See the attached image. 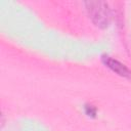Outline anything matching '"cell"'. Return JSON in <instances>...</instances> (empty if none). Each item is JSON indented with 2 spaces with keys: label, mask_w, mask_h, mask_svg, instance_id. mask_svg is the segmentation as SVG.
Here are the masks:
<instances>
[{
  "label": "cell",
  "mask_w": 131,
  "mask_h": 131,
  "mask_svg": "<svg viewBox=\"0 0 131 131\" xmlns=\"http://www.w3.org/2000/svg\"><path fill=\"white\" fill-rule=\"evenodd\" d=\"M103 60H104V63L112 71H114L115 73H117L118 75H120L122 77L131 79V71L127 67H125L123 63H121L120 61H118L114 58H111V57H104Z\"/></svg>",
  "instance_id": "2"
},
{
  "label": "cell",
  "mask_w": 131,
  "mask_h": 131,
  "mask_svg": "<svg viewBox=\"0 0 131 131\" xmlns=\"http://www.w3.org/2000/svg\"><path fill=\"white\" fill-rule=\"evenodd\" d=\"M87 10L93 21L99 27H106L110 23V9L107 4L99 1L86 2Z\"/></svg>",
  "instance_id": "1"
}]
</instances>
